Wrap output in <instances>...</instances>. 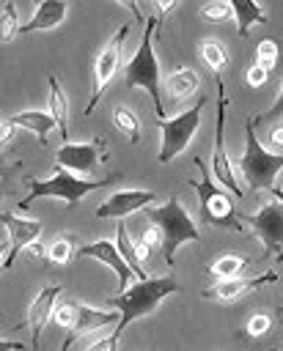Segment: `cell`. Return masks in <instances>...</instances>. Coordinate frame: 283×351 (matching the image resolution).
Wrapping results in <instances>:
<instances>
[{"instance_id":"cell-1","label":"cell","mask_w":283,"mask_h":351,"mask_svg":"<svg viewBox=\"0 0 283 351\" xmlns=\"http://www.w3.org/2000/svg\"><path fill=\"white\" fill-rule=\"evenodd\" d=\"M176 291H179L176 280H173L170 274H165V277L137 280V282H135L132 288H126L124 293L110 296L107 304L121 313V321L113 326V332H115V335H124V329H126L132 321H137V318H143V315H151V313L157 310V304H159L162 299H168L170 293H176Z\"/></svg>"},{"instance_id":"cell-2","label":"cell","mask_w":283,"mask_h":351,"mask_svg":"<svg viewBox=\"0 0 283 351\" xmlns=\"http://www.w3.org/2000/svg\"><path fill=\"white\" fill-rule=\"evenodd\" d=\"M157 22H159V16H146L140 47L124 66V85L146 90L151 96V101H154L157 121H162L165 118V107H162V88H159V60H157V52H154Z\"/></svg>"},{"instance_id":"cell-3","label":"cell","mask_w":283,"mask_h":351,"mask_svg":"<svg viewBox=\"0 0 283 351\" xmlns=\"http://www.w3.org/2000/svg\"><path fill=\"white\" fill-rule=\"evenodd\" d=\"M146 217L162 233V258H165L168 266H173L176 250L184 241H198L201 239V230H198L192 214L179 203V197H168L159 206H148L146 208Z\"/></svg>"},{"instance_id":"cell-4","label":"cell","mask_w":283,"mask_h":351,"mask_svg":"<svg viewBox=\"0 0 283 351\" xmlns=\"http://www.w3.org/2000/svg\"><path fill=\"white\" fill-rule=\"evenodd\" d=\"M236 167L250 192L275 189V178L283 170V154H275L258 143L253 121H247V126H245V151H242Z\"/></svg>"},{"instance_id":"cell-5","label":"cell","mask_w":283,"mask_h":351,"mask_svg":"<svg viewBox=\"0 0 283 351\" xmlns=\"http://www.w3.org/2000/svg\"><path fill=\"white\" fill-rule=\"evenodd\" d=\"M104 184H113V178H80L69 170L55 167V173L49 178H30V186H27L22 206L27 208L33 200H41V197H58L66 206H77L88 192H93Z\"/></svg>"},{"instance_id":"cell-6","label":"cell","mask_w":283,"mask_h":351,"mask_svg":"<svg viewBox=\"0 0 283 351\" xmlns=\"http://www.w3.org/2000/svg\"><path fill=\"white\" fill-rule=\"evenodd\" d=\"M206 101L198 99L190 110L173 115V118H162L157 121V129H159V156L157 162L159 165H170L195 137L198 126H201V112H203Z\"/></svg>"},{"instance_id":"cell-7","label":"cell","mask_w":283,"mask_h":351,"mask_svg":"<svg viewBox=\"0 0 283 351\" xmlns=\"http://www.w3.org/2000/svg\"><path fill=\"white\" fill-rule=\"evenodd\" d=\"M129 36V22H124L113 36L110 41L96 52L93 58V82H91V99L85 104V115H93V107L99 104L104 88L110 85V80L115 77L118 66H121V49H124V41Z\"/></svg>"},{"instance_id":"cell-8","label":"cell","mask_w":283,"mask_h":351,"mask_svg":"<svg viewBox=\"0 0 283 351\" xmlns=\"http://www.w3.org/2000/svg\"><path fill=\"white\" fill-rule=\"evenodd\" d=\"M225 85L223 80L217 77V126H214V154H212V176L217 178V184L223 189H228L234 197H242V186L234 176V167L228 162V154H225Z\"/></svg>"},{"instance_id":"cell-9","label":"cell","mask_w":283,"mask_h":351,"mask_svg":"<svg viewBox=\"0 0 283 351\" xmlns=\"http://www.w3.org/2000/svg\"><path fill=\"white\" fill-rule=\"evenodd\" d=\"M190 186L198 192L203 219H209L217 228H239V222H236L239 217L234 211V200L236 197L228 189H217L206 176H203V181H190Z\"/></svg>"},{"instance_id":"cell-10","label":"cell","mask_w":283,"mask_h":351,"mask_svg":"<svg viewBox=\"0 0 283 351\" xmlns=\"http://www.w3.org/2000/svg\"><path fill=\"white\" fill-rule=\"evenodd\" d=\"M239 219L256 230L267 255L283 258V203L280 200H269L256 214H245Z\"/></svg>"},{"instance_id":"cell-11","label":"cell","mask_w":283,"mask_h":351,"mask_svg":"<svg viewBox=\"0 0 283 351\" xmlns=\"http://www.w3.org/2000/svg\"><path fill=\"white\" fill-rule=\"evenodd\" d=\"M104 162V140H88V143H63L55 154V167L69 170L74 176H88Z\"/></svg>"},{"instance_id":"cell-12","label":"cell","mask_w":283,"mask_h":351,"mask_svg":"<svg viewBox=\"0 0 283 351\" xmlns=\"http://www.w3.org/2000/svg\"><path fill=\"white\" fill-rule=\"evenodd\" d=\"M151 200H157V195L151 189H118V192H113L110 197L102 200V206L93 211V217L96 219H118L121 222L126 214L148 208Z\"/></svg>"},{"instance_id":"cell-13","label":"cell","mask_w":283,"mask_h":351,"mask_svg":"<svg viewBox=\"0 0 283 351\" xmlns=\"http://www.w3.org/2000/svg\"><path fill=\"white\" fill-rule=\"evenodd\" d=\"M77 258H96L102 261L104 266H110L115 274H118V293H124L129 288V280H132V269L129 263L124 261V255L118 252V244L115 239H99V241H91V244H82L77 250Z\"/></svg>"},{"instance_id":"cell-14","label":"cell","mask_w":283,"mask_h":351,"mask_svg":"<svg viewBox=\"0 0 283 351\" xmlns=\"http://www.w3.org/2000/svg\"><path fill=\"white\" fill-rule=\"evenodd\" d=\"M0 219H3V228L8 230V236H11V252H8V258H3V269L8 271L11 263H14V258H16L25 247H30V244L38 241V236H41V222H38L36 217H16V214H8V211H5Z\"/></svg>"},{"instance_id":"cell-15","label":"cell","mask_w":283,"mask_h":351,"mask_svg":"<svg viewBox=\"0 0 283 351\" xmlns=\"http://www.w3.org/2000/svg\"><path fill=\"white\" fill-rule=\"evenodd\" d=\"M60 291H63V285H58V282L55 285H44L36 293V299L30 302V307H27V326H30V346L33 348H38L41 332L49 324V318L55 315V299L60 296Z\"/></svg>"},{"instance_id":"cell-16","label":"cell","mask_w":283,"mask_h":351,"mask_svg":"<svg viewBox=\"0 0 283 351\" xmlns=\"http://www.w3.org/2000/svg\"><path fill=\"white\" fill-rule=\"evenodd\" d=\"M118 315H121L118 310H99V307H91V304H77V321H74V326L69 329L66 343L60 346V351H69V346H71L77 337H82L85 332H99V329H104V326H110V324H118V321H121Z\"/></svg>"},{"instance_id":"cell-17","label":"cell","mask_w":283,"mask_h":351,"mask_svg":"<svg viewBox=\"0 0 283 351\" xmlns=\"http://www.w3.org/2000/svg\"><path fill=\"white\" fill-rule=\"evenodd\" d=\"M269 282H278V274L275 271H264L258 277H234V280H217L209 291H203V296L209 299H220V302H234L239 299L242 293L247 291H256L261 285H269Z\"/></svg>"},{"instance_id":"cell-18","label":"cell","mask_w":283,"mask_h":351,"mask_svg":"<svg viewBox=\"0 0 283 351\" xmlns=\"http://www.w3.org/2000/svg\"><path fill=\"white\" fill-rule=\"evenodd\" d=\"M69 5L63 0H41L33 11V16L22 25V33H41V30H55L66 19Z\"/></svg>"},{"instance_id":"cell-19","label":"cell","mask_w":283,"mask_h":351,"mask_svg":"<svg viewBox=\"0 0 283 351\" xmlns=\"http://www.w3.org/2000/svg\"><path fill=\"white\" fill-rule=\"evenodd\" d=\"M47 85H49L47 112L58 121V132H60V137L69 143V101H66V93H63V88H60V82H58L55 74L47 77Z\"/></svg>"},{"instance_id":"cell-20","label":"cell","mask_w":283,"mask_h":351,"mask_svg":"<svg viewBox=\"0 0 283 351\" xmlns=\"http://www.w3.org/2000/svg\"><path fill=\"white\" fill-rule=\"evenodd\" d=\"M8 118H11V123H14L16 129H27V132H33L41 143H47V134H49L52 129H58V121H55L47 110H25V112L8 115Z\"/></svg>"},{"instance_id":"cell-21","label":"cell","mask_w":283,"mask_h":351,"mask_svg":"<svg viewBox=\"0 0 283 351\" xmlns=\"http://www.w3.org/2000/svg\"><path fill=\"white\" fill-rule=\"evenodd\" d=\"M165 88L170 90L173 99H190V96H195V90L201 88V77H198L195 69L179 66V69H173V71L165 77Z\"/></svg>"},{"instance_id":"cell-22","label":"cell","mask_w":283,"mask_h":351,"mask_svg":"<svg viewBox=\"0 0 283 351\" xmlns=\"http://www.w3.org/2000/svg\"><path fill=\"white\" fill-rule=\"evenodd\" d=\"M231 5H234L236 33H239V36H247V30H250L253 25H258V22H264V19H267L264 8H261L256 0H234Z\"/></svg>"},{"instance_id":"cell-23","label":"cell","mask_w":283,"mask_h":351,"mask_svg":"<svg viewBox=\"0 0 283 351\" xmlns=\"http://www.w3.org/2000/svg\"><path fill=\"white\" fill-rule=\"evenodd\" d=\"M115 244H118V252L124 255V261L129 263V269L135 271V277L148 280V277H146V269H143V261H140V255H137V241H132V239H129V233H126V225H124V222H118Z\"/></svg>"},{"instance_id":"cell-24","label":"cell","mask_w":283,"mask_h":351,"mask_svg":"<svg viewBox=\"0 0 283 351\" xmlns=\"http://www.w3.org/2000/svg\"><path fill=\"white\" fill-rule=\"evenodd\" d=\"M113 126H115L121 134H126L129 143H137V140H140V118H137L126 104H118V107L113 110Z\"/></svg>"},{"instance_id":"cell-25","label":"cell","mask_w":283,"mask_h":351,"mask_svg":"<svg viewBox=\"0 0 283 351\" xmlns=\"http://www.w3.org/2000/svg\"><path fill=\"white\" fill-rule=\"evenodd\" d=\"M247 266H250V261L242 258V255H223V258H217V261L212 263V277H217V280H234V277H239Z\"/></svg>"},{"instance_id":"cell-26","label":"cell","mask_w":283,"mask_h":351,"mask_svg":"<svg viewBox=\"0 0 283 351\" xmlns=\"http://www.w3.org/2000/svg\"><path fill=\"white\" fill-rule=\"evenodd\" d=\"M198 55H201V60H203L212 71H220V69L228 63V52H225V47H223L217 38H203V41L198 44Z\"/></svg>"},{"instance_id":"cell-27","label":"cell","mask_w":283,"mask_h":351,"mask_svg":"<svg viewBox=\"0 0 283 351\" xmlns=\"http://www.w3.org/2000/svg\"><path fill=\"white\" fill-rule=\"evenodd\" d=\"M0 27H3V33H0L3 44L14 41V36H16V33H22L19 11H16V5H14V3H3V5H0Z\"/></svg>"},{"instance_id":"cell-28","label":"cell","mask_w":283,"mask_h":351,"mask_svg":"<svg viewBox=\"0 0 283 351\" xmlns=\"http://www.w3.org/2000/svg\"><path fill=\"white\" fill-rule=\"evenodd\" d=\"M71 244H74V241L66 239V236L49 241V244H47V261H52V263H69L71 255H74V247H71Z\"/></svg>"},{"instance_id":"cell-29","label":"cell","mask_w":283,"mask_h":351,"mask_svg":"<svg viewBox=\"0 0 283 351\" xmlns=\"http://www.w3.org/2000/svg\"><path fill=\"white\" fill-rule=\"evenodd\" d=\"M278 41H272V38H264V41H258V47H256V63L261 66V69H267V71H272L275 69V63H278Z\"/></svg>"},{"instance_id":"cell-30","label":"cell","mask_w":283,"mask_h":351,"mask_svg":"<svg viewBox=\"0 0 283 351\" xmlns=\"http://www.w3.org/2000/svg\"><path fill=\"white\" fill-rule=\"evenodd\" d=\"M198 14H201L206 22H225V19L234 16V5H231V3H223V0H214V3L201 5Z\"/></svg>"},{"instance_id":"cell-31","label":"cell","mask_w":283,"mask_h":351,"mask_svg":"<svg viewBox=\"0 0 283 351\" xmlns=\"http://www.w3.org/2000/svg\"><path fill=\"white\" fill-rule=\"evenodd\" d=\"M52 321H55L60 329H71L74 321H77V304H58Z\"/></svg>"},{"instance_id":"cell-32","label":"cell","mask_w":283,"mask_h":351,"mask_svg":"<svg viewBox=\"0 0 283 351\" xmlns=\"http://www.w3.org/2000/svg\"><path fill=\"white\" fill-rule=\"evenodd\" d=\"M269 326H272V318L267 313H256V315H250V321H247L245 329H247L250 337H261V335L269 332Z\"/></svg>"},{"instance_id":"cell-33","label":"cell","mask_w":283,"mask_h":351,"mask_svg":"<svg viewBox=\"0 0 283 351\" xmlns=\"http://www.w3.org/2000/svg\"><path fill=\"white\" fill-rule=\"evenodd\" d=\"M280 118H283V82H280V93H278V99L269 104V110H267V112L256 115V118H253V123L258 126V123H264V121H280Z\"/></svg>"},{"instance_id":"cell-34","label":"cell","mask_w":283,"mask_h":351,"mask_svg":"<svg viewBox=\"0 0 283 351\" xmlns=\"http://www.w3.org/2000/svg\"><path fill=\"white\" fill-rule=\"evenodd\" d=\"M118 343H121V335L107 332L104 337H96L91 346H85V351H115V348H118Z\"/></svg>"},{"instance_id":"cell-35","label":"cell","mask_w":283,"mask_h":351,"mask_svg":"<svg viewBox=\"0 0 283 351\" xmlns=\"http://www.w3.org/2000/svg\"><path fill=\"white\" fill-rule=\"evenodd\" d=\"M137 241H143L148 250H151V247H159V250H162V233H159V228L151 225V222H148V228H143V233H140Z\"/></svg>"},{"instance_id":"cell-36","label":"cell","mask_w":283,"mask_h":351,"mask_svg":"<svg viewBox=\"0 0 283 351\" xmlns=\"http://www.w3.org/2000/svg\"><path fill=\"white\" fill-rule=\"evenodd\" d=\"M267 77H269V71H267V69H261L258 63H253V66L247 69V74H245V80H247V85H250V88H261V85L267 82Z\"/></svg>"},{"instance_id":"cell-37","label":"cell","mask_w":283,"mask_h":351,"mask_svg":"<svg viewBox=\"0 0 283 351\" xmlns=\"http://www.w3.org/2000/svg\"><path fill=\"white\" fill-rule=\"evenodd\" d=\"M267 137H269V145H272L269 151L283 154V121H280V123H275V126L269 129V134H267Z\"/></svg>"},{"instance_id":"cell-38","label":"cell","mask_w":283,"mask_h":351,"mask_svg":"<svg viewBox=\"0 0 283 351\" xmlns=\"http://www.w3.org/2000/svg\"><path fill=\"white\" fill-rule=\"evenodd\" d=\"M0 132H3V145H8V143L14 140V132H16V126L11 123V118H3V123H0Z\"/></svg>"},{"instance_id":"cell-39","label":"cell","mask_w":283,"mask_h":351,"mask_svg":"<svg viewBox=\"0 0 283 351\" xmlns=\"http://www.w3.org/2000/svg\"><path fill=\"white\" fill-rule=\"evenodd\" d=\"M176 8V0H165V3H157V16H165Z\"/></svg>"},{"instance_id":"cell-40","label":"cell","mask_w":283,"mask_h":351,"mask_svg":"<svg viewBox=\"0 0 283 351\" xmlns=\"http://www.w3.org/2000/svg\"><path fill=\"white\" fill-rule=\"evenodd\" d=\"M22 348H25L22 343H5L3 340V351H22Z\"/></svg>"},{"instance_id":"cell-41","label":"cell","mask_w":283,"mask_h":351,"mask_svg":"<svg viewBox=\"0 0 283 351\" xmlns=\"http://www.w3.org/2000/svg\"><path fill=\"white\" fill-rule=\"evenodd\" d=\"M272 195H275V200H280V203H283V192H280V189H272Z\"/></svg>"}]
</instances>
